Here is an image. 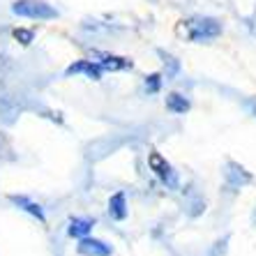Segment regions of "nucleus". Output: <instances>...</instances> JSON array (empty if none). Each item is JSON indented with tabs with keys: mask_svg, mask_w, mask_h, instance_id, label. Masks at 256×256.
Here are the masks:
<instances>
[{
	"mask_svg": "<svg viewBox=\"0 0 256 256\" xmlns=\"http://www.w3.org/2000/svg\"><path fill=\"white\" fill-rule=\"evenodd\" d=\"M224 178H226L233 187H242V185H247V182H252V173L244 166L236 164V162H228L226 171H224Z\"/></svg>",
	"mask_w": 256,
	"mask_h": 256,
	"instance_id": "nucleus-7",
	"label": "nucleus"
},
{
	"mask_svg": "<svg viewBox=\"0 0 256 256\" xmlns=\"http://www.w3.org/2000/svg\"><path fill=\"white\" fill-rule=\"evenodd\" d=\"M92 226H95V220H90V217H72L67 233L72 238H86V236H90Z\"/></svg>",
	"mask_w": 256,
	"mask_h": 256,
	"instance_id": "nucleus-10",
	"label": "nucleus"
},
{
	"mask_svg": "<svg viewBox=\"0 0 256 256\" xmlns=\"http://www.w3.org/2000/svg\"><path fill=\"white\" fill-rule=\"evenodd\" d=\"M12 12L24 18H35V21H51L58 18V10L48 5L46 0H14Z\"/></svg>",
	"mask_w": 256,
	"mask_h": 256,
	"instance_id": "nucleus-2",
	"label": "nucleus"
},
{
	"mask_svg": "<svg viewBox=\"0 0 256 256\" xmlns=\"http://www.w3.org/2000/svg\"><path fill=\"white\" fill-rule=\"evenodd\" d=\"M157 54H160L162 58H164V62H166L168 67H171V72H168V74H176V72L180 70V62H178V58H173L171 54H166V51H162V48H160V51H157Z\"/></svg>",
	"mask_w": 256,
	"mask_h": 256,
	"instance_id": "nucleus-14",
	"label": "nucleus"
},
{
	"mask_svg": "<svg viewBox=\"0 0 256 256\" xmlns=\"http://www.w3.org/2000/svg\"><path fill=\"white\" fill-rule=\"evenodd\" d=\"M190 42H210L217 40L222 35V21L214 16H190L187 21H182Z\"/></svg>",
	"mask_w": 256,
	"mask_h": 256,
	"instance_id": "nucleus-1",
	"label": "nucleus"
},
{
	"mask_svg": "<svg viewBox=\"0 0 256 256\" xmlns=\"http://www.w3.org/2000/svg\"><path fill=\"white\" fill-rule=\"evenodd\" d=\"M148 166H150V171L157 176V180L164 182L168 190H178V173H176L173 164L162 155V152H157V150L150 152L148 155Z\"/></svg>",
	"mask_w": 256,
	"mask_h": 256,
	"instance_id": "nucleus-3",
	"label": "nucleus"
},
{
	"mask_svg": "<svg viewBox=\"0 0 256 256\" xmlns=\"http://www.w3.org/2000/svg\"><path fill=\"white\" fill-rule=\"evenodd\" d=\"M190 108H192V102L185 95H180V92H168L166 95V111H171L176 116H182Z\"/></svg>",
	"mask_w": 256,
	"mask_h": 256,
	"instance_id": "nucleus-11",
	"label": "nucleus"
},
{
	"mask_svg": "<svg viewBox=\"0 0 256 256\" xmlns=\"http://www.w3.org/2000/svg\"><path fill=\"white\" fill-rule=\"evenodd\" d=\"M12 35H14V40H16V42H21L24 46H28V44L35 40V32H32V30H28V28H16Z\"/></svg>",
	"mask_w": 256,
	"mask_h": 256,
	"instance_id": "nucleus-13",
	"label": "nucleus"
},
{
	"mask_svg": "<svg viewBox=\"0 0 256 256\" xmlns=\"http://www.w3.org/2000/svg\"><path fill=\"white\" fill-rule=\"evenodd\" d=\"M74 74H86L92 81H100L104 76V70L97 65L95 60H76V62H72L65 70V76H74Z\"/></svg>",
	"mask_w": 256,
	"mask_h": 256,
	"instance_id": "nucleus-6",
	"label": "nucleus"
},
{
	"mask_svg": "<svg viewBox=\"0 0 256 256\" xmlns=\"http://www.w3.org/2000/svg\"><path fill=\"white\" fill-rule=\"evenodd\" d=\"M162 84H164V76H162L160 72L148 74V76H146V92H148V95H157L162 90Z\"/></svg>",
	"mask_w": 256,
	"mask_h": 256,
	"instance_id": "nucleus-12",
	"label": "nucleus"
},
{
	"mask_svg": "<svg viewBox=\"0 0 256 256\" xmlns=\"http://www.w3.org/2000/svg\"><path fill=\"white\" fill-rule=\"evenodd\" d=\"M127 212H130V208H127L125 194H122V192H116L114 196L108 198V214H111V220L125 222L127 220Z\"/></svg>",
	"mask_w": 256,
	"mask_h": 256,
	"instance_id": "nucleus-8",
	"label": "nucleus"
},
{
	"mask_svg": "<svg viewBox=\"0 0 256 256\" xmlns=\"http://www.w3.org/2000/svg\"><path fill=\"white\" fill-rule=\"evenodd\" d=\"M92 58H95V62L104 72H120V70H132V67H134L132 60L122 58V56H114V54H102V51H95Z\"/></svg>",
	"mask_w": 256,
	"mask_h": 256,
	"instance_id": "nucleus-5",
	"label": "nucleus"
},
{
	"mask_svg": "<svg viewBox=\"0 0 256 256\" xmlns=\"http://www.w3.org/2000/svg\"><path fill=\"white\" fill-rule=\"evenodd\" d=\"M76 252L81 256H111L114 254V247H111L108 242H104V240H100V238H90V236H86V238H78Z\"/></svg>",
	"mask_w": 256,
	"mask_h": 256,
	"instance_id": "nucleus-4",
	"label": "nucleus"
},
{
	"mask_svg": "<svg viewBox=\"0 0 256 256\" xmlns=\"http://www.w3.org/2000/svg\"><path fill=\"white\" fill-rule=\"evenodd\" d=\"M10 201H12L14 206H18L21 210H26L28 214L37 217V220L42 222V224H46V214H44V210H42V206H40V203L30 201L28 196H16V194H12V196H10Z\"/></svg>",
	"mask_w": 256,
	"mask_h": 256,
	"instance_id": "nucleus-9",
	"label": "nucleus"
}]
</instances>
